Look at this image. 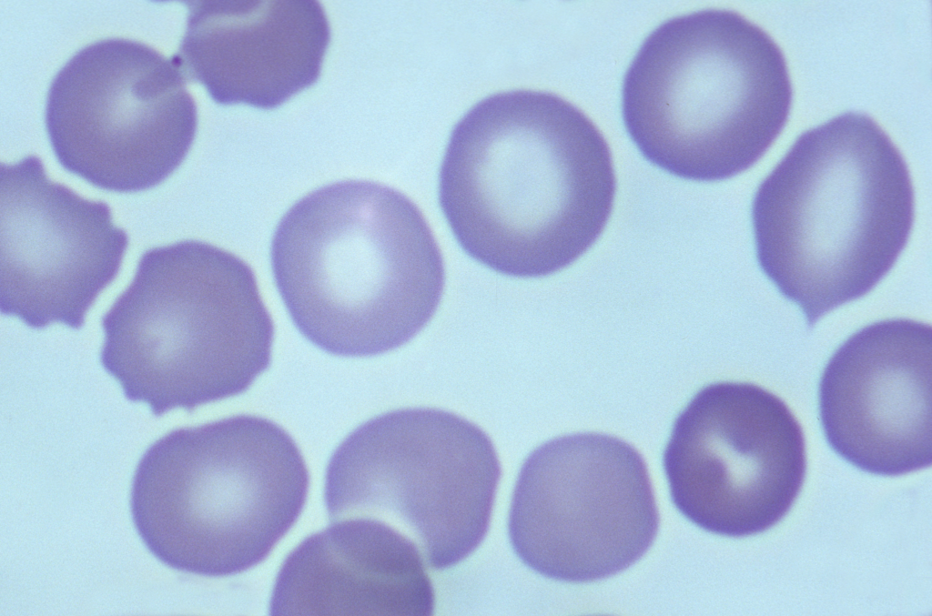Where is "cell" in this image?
Returning a JSON list of instances; mask_svg holds the SVG:
<instances>
[{
	"instance_id": "cell-1",
	"label": "cell",
	"mask_w": 932,
	"mask_h": 616,
	"mask_svg": "<svg viewBox=\"0 0 932 616\" xmlns=\"http://www.w3.org/2000/svg\"><path fill=\"white\" fill-rule=\"evenodd\" d=\"M616 179L610 148L578 107L515 89L472 106L454 126L439 202L461 248L515 278L563 269L598 239Z\"/></svg>"
},
{
	"instance_id": "cell-2",
	"label": "cell",
	"mask_w": 932,
	"mask_h": 616,
	"mask_svg": "<svg viewBox=\"0 0 932 616\" xmlns=\"http://www.w3.org/2000/svg\"><path fill=\"white\" fill-rule=\"evenodd\" d=\"M914 217L902 154L856 112L802 133L752 205L758 264L809 327L877 285L906 247Z\"/></svg>"
},
{
	"instance_id": "cell-3",
	"label": "cell",
	"mask_w": 932,
	"mask_h": 616,
	"mask_svg": "<svg viewBox=\"0 0 932 616\" xmlns=\"http://www.w3.org/2000/svg\"><path fill=\"white\" fill-rule=\"evenodd\" d=\"M274 280L299 332L340 357H370L412 339L441 302V251L403 193L343 180L298 200L271 242Z\"/></svg>"
},
{
	"instance_id": "cell-4",
	"label": "cell",
	"mask_w": 932,
	"mask_h": 616,
	"mask_svg": "<svg viewBox=\"0 0 932 616\" xmlns=\"http://www.w3.org/2000/svg\"><path fill=\"white\" fill-rule=\"evenodd\" d=\"M792 99L775 40L736 12L707 9L648 35L624 75L622 111L647 160L709 182L753 167L784 129Z\"/></svg>"
},
{
	"instance_id": "cell-5",
	"label": "cell",
	"mask_w": 932,
	"mask_h": 616,
	"mask_svg": "<svg viewBox=\"0 0 932 616\" xmlns=\"http://www.w3.org/2000/svg\"><path fill=\"white\" fill-rule=\"evenodd\" d=\"M101 323V365L157 417L239 395L271 362L274 324L252 268L199 240L147 250Z\"/></svg>"
},
{
	"instance_id": "cell-6",
	"label": "cell",
	"mask_w": 932,
	"mask_h": 616,
	"mask_svg": "<svg viewBox=\"0 0 932 616\" xmlns=\"http://www.w3.org/2000/svg\"><path fill=\"white\" fill-rule=\"evenodd\" d=\"M309 475L290 435L241 414L176 429L152 443L130 510L150 553L184 572L223 577L263 561L295 524Z\"/></svg>"
},
{
	"instance_id": "cell-7",
	"label": "cell",
	"mask_w": 932,
	"mask_h": 616,
	"mask_svg": "<svg viewBox=\"0 0 932 616\" xmlns=\"http://www.w3.org/2000/svg\"><path fill=\"white\" fill-rule=\"evenodd\" d=\"M501 475L480 427L440 409L406 408L369 419L341 441L327 466L324 500L332 521L388 523L442 570L484 540Z\"/></svg>"
},
{
	"instance_id": "cell-8",
	"label": "cell",
	"mask_w": 932,
	"mask_h": 616,
	"mask_svg": "<svg viewBox=\"0 0 932 616\" xmlns=\"http://www.w3.org/2000/svg\"><path fill=\"white\" fill-rule=\"evenodd\" d=\"M45 117L59 164L118 193L165 181L185 160L198 126L197 106L178 66L127 38L78 50L54 76Z\"/></svg>"
},
{
	"instance_id": "cell-9",
	"label": "cell",
	"mask_w": 932,
	"mask_h": 616,
	"mask_svg": "<svg viewBox=\"0 0 932 616\" xmlns=\"http://www.w3.org/2000/svg\"><path fill=\"white\" fill-rule=\"evenodd\" d=\"M659 513L642 455L603 433L564 435L524 460L508 520L511 544L550 579L590 582L613 576L649 550Z\"/></svg>"
},
{
	"instance_id": "cell-10",
	"label": "cell",
	"mask_w": 932,
	"mask_h": 616,
	"mask_svg": "<svg viewBox=\"0 0 932 616\" xmlns=\"http://www.w3.org/2000/svg\"><path fill=\"white\" fill-rule=\"evenodd\" d=\"M663 465L686 519L714 534L746 537L791 510L805 477V440L776 395L752 383L716 382L677 416Z\"/></svg>"
},
{
	"instance_id": "cell-11",
	"label": "cell",
	"mask_w": 932,
	"mask_h": 616,
	"mask_svg": "<svg viewBox=\"0 0 932 616\" xmlns=\"http://www.w3.org/2000/svg\"><path fill=\"white\" fill-rule=\"evenodd\" d=\"M0 310L41 329H79L128 246L106 202L52 181L41 159L0 167Z\"/></svg>"
},
{
	"instance_id": "cell-12",
	"label": "cell",
	"mask_w": 932,
	"mask_h": 616,
	"mask_svg": "<svg viewBox=\"0 0 932 616\" xmlns=\"http://www.w3.org/2000/svg\"><path fill=\"white\" fill-rule=\"evenodd\" d=\"M932 328L892 318L851 335L819 382L825 437L866 472L900 476L930 467Z\"/></svg>"
},
{
	"instance_id": "cell-13",
	"label": "cell",
	"mask_w": 932,
	"mask_h": 616,
	"mask_svg": "<svg viewBox=\"0 0 932 616\" xmlns=\"http://www.w3.org/2000/svg\"><path fill=\"white\" fill-rule=\"evenodd\" d=\"M187 3L170 58L216 103L273 109L319 78L330 27L319 1Z\"/></svg>"
},
{
	"instance_id": "cell-14",
	"label": "cell",
	"mask_w": 932,
	"mask_h": 616,
	"mask_svg": "<svg viewBox=\"0 0 932 616\" xmlns=\"http://www.w3.org/2000/svg\"><path fill=\"white\" fill-rule=\"evenodd\" d=\"M333 522L287 556L270 615H432L433 586L411 539L371 518Z\"/></svg>"
}]
</instances>
